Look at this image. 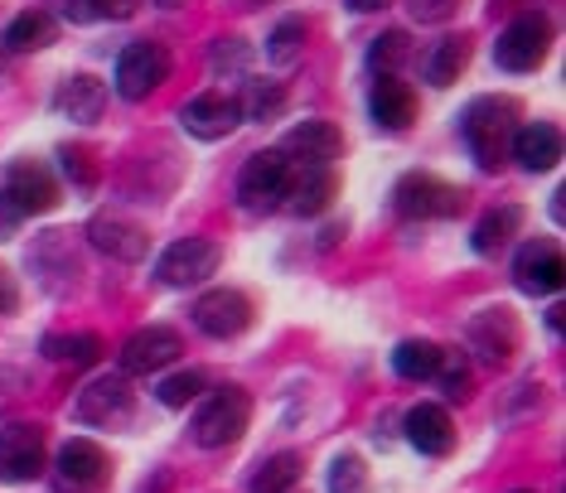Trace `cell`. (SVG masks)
Masks as SVG:
<instances>
[{
  "label": "cell",
  "instance_id": "6da1fadb",
  "mask_svg": "<svg viewBox=\"0 0 566 493\" xmlns=\"http://www.w3.org/2000/svg\"><path fill=\"white\" fill-rule=\"evenodd\" d=\"M513 132H518V107L509 97H474L465 116H460V136L474 155L484 175L504 170L509 150H513Z\"/></svg>",
  "mask_w": 566,
  "mask_h": 493
},
{
  "label": "cell",
  "instance_id": "7a4b0ae2",
  "mask_svg": "<svg viewBox=\"0 0 566 493\" xmlns=\"http://www.w3.org/2000/svg\"><path fill=\"white\" fill-rule=\"evenodd\" d=\"M248 421H252V397L242 392V387H218V392L199 407L189 436H195L199 450H223L248 431Z\"/></svg>",
  "mask_w": 566,
  "mask_h": 493
},
{
  "label": "cell",
  "instance_id": "3957f363",
  "mask_svg": "<svg viewBox=\"0 0 566 493\" xmlns=\"http://www.w3.org/2000/svg\"><path fill=\"white\" fill-rule=\"evenodd\" d=\"M286 179H291V160L281 150H256L238 175V203L248 213H272L286 203Z\"/></svg>",
  "mask_w": 566,
  "mask_h": 493
},
{
  "label": "cell",
  "instance_id": "277c9868",
  "mask_svg": "<svg viewBox=\"0 0 566 493\" xmlns=\"http://www.w3.org/2000/svg\"><path fill=\"white\" fill-rule=\"evenodd\" d=\"M170 77V49L156 44V39H140V44H126L117 59V93L126 102H146L156 87Z\"/></svg>",
  "mask_w": 566,
  "mask_h": 493
},
{
  "label": "cell",
  "instance_id": "5b68a950",
  "mask_svg": "<svg viewBox=\"0 0 566 493\" xmlns=\"http://www.w3.org/2000/svg\"><path fill=\"white\" fill-rule=\"evenodd\" d=\"M547 44H552L547 15H537V10H523V15L513 20L504 34H499L494 59H499V69H509V73H533L537 63L547 59Z\"/></svg>",
  "mask_w": 566,
  "mask_h": 493
},
{
  "label": "cell",
  "instance_id": "8992f818",
  "mask_svg": "<svg viewBox=\"0 0 566 493\" xmlns=\"http://www.w3.org/2000/svg\"><path fill=\"white\" fill-rule=\"evenodd\" d=\"M397 199V213L402 218H455L460 209H465V189L446 185L441 175H407L402 185L392 189Z\"/></svg>",
  "mask_w": 566,
  "mask_h": 493
},
{
  "label": "cell",
  "instance_id": "52a82bcc",
  "mask_svg": "<svg viewBox=\"0 0 566 493\" xmlns=\"http://www.w3.org/2000/svg\"><path fill=\"white\" fill-rule=\"evenodd\" d=\"M73 417H78L83 426H107V431H117V426H126L136 417V397L132 387H126V378L117 373V378H93L78 392V401H73Z\"/></svg>",
  "mask_w": 566,
  "mask_h": 493
},
{
  "label": "cell",
  "instance_id": "ba28073f",
  "mask_svg": "<svg viewBox=\"0 0 566 493\" xmlns=\"http://www.w3.org/2000/svg\"><path fill=\"white\" fill-rule=\"evenodd\" d=\"M107 479H112V464H107V455H102L97 440L73 436L69 445L59 450V464H54L59 493H102Z\"/></svg>",
  "mask_w": 566,
  "mask_h": 493
},
{
  "label": "cell",
  "instance_id": "9c48e42d",
  "mask_svg": "<svg viewBox=\"0 0 566 493\" xmlns=\"http://www.w3.org/2000/svg\"><path fill=\"white\" fill-rule=\"evenodd\" d=\"M218 262H223V246L209 242V238H179L170 242L160 252V262H156V276L165 285H199V281H209Z\"/></svg>",
  "mask_w": 566,
  "mask_h": 493
},
{
  "label": "cell",
  "instance_id": "30bf717a",
  "mask_svg": "<svg viewBox=\"0 0 566 493\" xmlns=\"http://www.w3.org/2000/svg\"><path fill=\"white\" fill-rule=\"evenodd\" d=\"M44 474V431L15 421L0 431V479L6 484H34Z\"/></svg>",
  "mask_w": 566,
  "mask_h": 493
},
{
  "label": "cell",
  "instance_id": "8fae6325",
  "mask_svg": "<svg viewBox=\"0 0 566 493\" xmlns=\"http://www.w3.org/2000/svg\"><path fill=\"white\" fill-rule=\"evenodd\" d=\"M179 354H185V344H179L175 329H165V324H146V329H136L132 339L122 344V378L160 373V368H170Z\"/></svg>",
  "mask_w": 566,
  "mask_h": 493
},
{
  "label": "cell",
  "instance_id": "7c38bea8",
  "mask_svg": "<svg viewBox=\"0 0 566 493\" xmlns=\"http://www.w3.org/2000/svg\"><path fill=\"white\" fill-rule=\"evenodd\" d=\"M513 281H518L523 295H557L566 281V262H562V246L552 238L527 242L513 262Z\"/></svg>",
  "mask_w": 566,
  "mask_h": 493
},
{
  "label": "cell",
  "instance_id": "4fadbf2b",
  "mask_svg": "<svg viewBox=\"0 0 566 493\" xmlns=\"http://www.w3.org/2000/svg\"><path fill=\"white\" fill-rule=\"evenodd\" d=\"M195 324L209 339H238L242 329L252 324V301L242 291H203L195 301Z\"/></svg>",
  "mask_w": 566,
  "mask_h": 493
},
{
  "label": "cell",
  "instance_id": "5bb4252c",
  "mask_svg": "<svg viewBox=\"0 0 566 493\" xmlns=\"http://www.w3.org/2000/svg\"><path fill=\"white\" fill-rule=\"evenodd\" d=\"M0 193H6L10 203L24 213V218H34V213H49L59 203V185H54V175L44 170L40 160H15L6 170V185H0Z\"/></svg>",
  "mask_w": 566,
  "mask_h": 493
},
{
  "label": "cell",
  "instance_id": "9a60e30c",
  "mask_svg": "<svg viewBox=\"0 0 566 493\" xmlns=\"http://www.w3.org/2000/svg\"><path fill=\"white\" fill-rule=\"evenodd\" d=\"M470 354H480V363H509L518 354V319L513 310H484V315L470 319Z\"/></svg>",
  "mask_w": 566,
  "mask_h": 493
},
{
  "label": "cell",
  "instance_id": "2e32d148",
  "mask_svg": "<svg viewBox=\"0 0 566 493\" xmlns=\"http://www.w3.org/2000/svg\"><path fill=\"white\" fill-rule=\"evenodd\" d=\"M339 150H344V136L334 122H301L286 136V146H281V155H286L291 165H325V170H334Z\"/></svg>",
  "mask_w": 566,
  "mask_h": 493
},
{
  "label": "cell",
  "instance_id": "e0dca14e",
  "mask_svg": "<svg viewBox=\"0 0 566 493\" xmlns=\"http://www.w3.org/2000/svg\"><path fill=\"white\" fill-rule=\"evenodd\" d=\"M179 126H185L189 136H199V140H223L233 126H242V112H238L233 97L203 93L195 102H185V112H179Z\"/></svg>",
  "mask_w": 566,
  "mask_h": 493
},
{
  "label": "cell",
  "instance_id": "ac0fdd59",
  "mask_svg": "<svg viewBox=\"0 0 566 493\" xmlns=\"http://www.w3.org/2000/svg\"><path fill=\"white\" fill-rule=\"evenodd\" d=\"M87 238H93L97 252H107V256H117V262H140L146 256V228L132 223L126 213H97L93 223H87Z\"/></svg>",
  "mask_w": 566,
  "mask_h": 493
},
{
  "label": "cell",
  "instance_id": "d6986e66",
  "mask_svg": "<svg viewBox=\"0 0 566 493\" xmlns=\"http://www.w3.org/2000/svg\"><path fill=\"white\" fill-rule=\"evenodd\" d=\"M407 440L421 450V455L441 460L455 450V421H450V411L436 407V401H417V407L407 411Z\"/></svg>",
  "mask_w": 566,
  "mask_h": 493
},
{
  "label": "cell",
  "instance_id": "ffe728a7",
  "mask_svg": "<svg viewBox=\"0 0 566 493\" xmlns=\"http://www.w3.org/2000/svg\"><path fill=\"white\" fill-rule=\"evenodd\" d=\"M334 189H339V179H334V170H325V165H291V179H286V203L281 209L291 213H325Z\"/></svg>",
  "mask_w": 566,
  "mask_h": 493
},
{
  "label": "cell",
  "instance_id": "44dd1931",
  "mask_svg": "<svg viewBox=\"0 0 566 493\" xmlns=\"http://www.w3.org/2000/svg\"><path fill=\"white\" fill-rule=\"evenodd\" d=\"M368 116L378 132H407L411 116H417V93L402 83V77H378L368 93Z\"/></svg>",
  "mask_w": 566,
  "mask_h": 493
},
{
  "label": "cell",
  "instance_id": "7402d4cb",
  "mask_svg": "<svg viewBox=\"0 0 566 493\" xmlns=\"http://www.w3.org/2000/svg\"><path fill=\"white\" fill-rule=\"evenodd\" d=\"M513 160L523 165V170H533V175H543V170H557V160H562V132L552 122H527L513 132Z\"/></svg>",
  "mask_w": 566,
  "mask_h": 493
},
{
  "label": "cell",
  "instance_id": "603a6c76",
  "mask_svg": "<svg viewBox=\"0 0 566 493\" xmlns=\"http://www.w3.org/2000/svg\"><path fill=\"white\" fill-rule=\"evenodd\" d=\"M54 107H59V116H69V122H97L102 107H107V83H97L93 73L63 77L54 93Z\"/></svg>",
  "mask_w": 566,
  "mask_h": 493
},
{
  "label": "cell",
  "instance_id": "cb8c5ba5",
  "mask_svg": "<svg viewBox=\"0 0 566 493\" xmlns=\"http://www.w3.org/2000/svg\"><path fill=\"white\" fill-rule=\"evenodd\" d=\"M465 63H470V39L465 34H446L441 44L421 59V73H427L431 87H450V83H460Z\"/></svg>",
  "mask_w": 566,
  "mask_h": 493
},
{
  "label": "cell",
  "instance_id": "d4e9b609",
  "mask_svg": "<svg viewBox=\"0 0 566 493\" xmlns=\"http://www.w3.org/2000/svg\"><path fill=\"white\" fill-rule=\"evenodd\" d=\"M59 39V24L49 10H24V15L10 20L6 30V49L10 54H40V49H49Z\"/></svg>",
  "mask_w": 566,
  "mask_h": 493
},
{
  "label": "cell",
  "instance_id": "484cf974",
  "mask_svg": "<svg viewBox=\"0 0 566 493\" xmlns=\"http://www.w3.org/2000/svg\"><path fill=\"white\" fill-rule=\"evenodd\" d=\"M436 363H441V344H431V339H402L392 348V368L407 382H431Z\"/></svg>",
  "mask_w": 566,
  "mask_h": 493
},
{
  "label": "cell",
  "instance_id": "4316f807",
  "mask_svg": "<svg viewBox=\"0 0 566 493\" xmlns=\"http://www.w3.org/2000/svg\"><path fill=\"white\" fill-rule=\"evenodd\" d=\"M523 228V209H513V203H504V209H489L480 218V228H474V252H499V246L513 242V232Z\"/></svg>",
  "mask_w": 566,
  "mask_h": 493
},
{
  "label": "cell",
  "instance_id": "83f0119b",
  "mask_svg": "<svg viewBox=\"0 0 566 493\" xmlns=\"http://www.w3.org/2000/svg\"><path fill=\"white\" fill-rule=\"evenodd\" d=\"M44 358L69 363V368H93V363L102 358V339L97 334H49Z\"/></svg>",
  "mask_w": 566,
  "mask_h": 493
},
{
  "label": "cell",
  "instance_id": "f1b7e54d",
  "mask_svg": "<svg viewBox=\"0 0 566 493\" xmlns=\"http://www.w3.org/2000/svg\"><path fill=\"white\" fill-rule=\"evenodd\" d=\"M407 59H411V39L402 30L378 34V39H373V49H368V69L378 77H397V69H402Z\"/></svg>",
  "mask_w": 566,
  "mask_h": 493
},
{
  "label": "cell",
  "instance_id": "f546056e",
  "mask_svg": "<svg viewBox=\"0 0 566 493\" xmlns=\"http://www.w3.org/2000/svg\"><path fill=\"white\" fill-rule=\"evenodd\" d=\"M63 10V20L73 24H93V20H126L136 10V0H54Z\"/></svg>",
  "mask_w": 566,
  "mask_h": 493
},
{
  "label": "cell",
  "instance_id": "4dcf8cb0",
  "mask_svg": "<svg viewBox=\"0 0 566 493\" xmlns=\"http://www.w3.org/2000/svg\"><path fill=\"white\" fill-rule=\"evenodd\" d=\"M295 479H301V455H272L262 464V470L252 474V493H286Z\"/></svg>",
  "mask_w": 566,
  "mask_h": 493
},
{
  "label": "cell",
  "instance_id": "1f68e13d",
  "mask_svg": "<svg viewBox=\"0 0 566 493\" xmlns=\"http://www.w3.org/2000/svg\"><path fill=\"white\" fill-rule=\"evenodd\" d=\"M436 382L450 401H465L470 397V363L460 348H441V363H436Z\"/></svg>",
  "mask_w": 566,
  "mask_h": 493
},
{
  "label": "cell",
  "instance_id": "d6a6232c",
  "mask_svg": "<svg viewBox=\"0 0 566 493\" xmlns=\"http://www.w3.org/2000/svg\"><path fill=\"white\" fill-rule=\"evenodd\" d=\"M281 107H286V93H281L276 83H252V87H248V97L238 102L242 122H266V116H276Z\"/></svg>",
  "mask_w": 566,
  "mask_h": 493
},
{
  "label": "cell",
  "instance_id": "836d02e7",
  "mask_svg": "<svg viewBox=\"0 0 566 493\" xmlns=\"http://www.w3.org/2000/svg\"><path fill=\"white\" fill-rule=\"evenodd\" d=\"M301 44H305V20H281L276 30H272V39H266V59L272 63H281V69H286V63H295V54H301Z\"/></svg>",
  "mask_w": 566,
  "mask_h": 493
},
{
  "label": "cell",
  "instance_id": "e575fe53",
  "mask_svg": "<svg viewBox=\"0 0 566 493\" xmlns=\"http://www.w3.org/2000/svg\"><path fill=\"white\" fill-rule=\"evenodd\" d=\"M203 392V373L199 368H185V373H175V378H165L156 387V397L165 401V407H189V401H199Z\"/></svg>",
  "mask_w": 566,
  "mask_h": 493
},
{
  "label": "cell",
  "instance_id": "d590c367",
  "mask_svg": "<svg viewBox=\"0 0 566 493\" xmlns=\"http://www.w3.org/2000/svg\"><path fill=\"white\" fill-rule=\"evenodd\" d=\"M329 493H368V464L358 455H339L329 464Z\"/></svg>",
  "mask_w": 566,
  "mask_h": 493
},
{
  "label": "cell",
  "instance_id": "8d00e7d4",
  "mask_svg": "<svg viewBox=\"0 0 566 493\" xmlns=\"http://www.w3.org/2000/svg\"><path fill=\"white\" fill-rule=\"evenodd\" d=\"M59 160H63V170H69V179L73 185H93L97 179V165H93V150H83V146H63L59 150Z\"/></svg>",
  "mask_w": 566,
  "mask_h": 493
},
{
  "label": "cell",
  "instance_id": "74e56055",
  "mask_svg": "<svg viewBox=\"0 0 566 493\" xmlns=\"http://www.w3.org/2000/svg\"><path fill=\"white\" fill-rule=\"evenodd\" d=\"M242 63H248V49H242V39H218L213 44V73H242Z\"/></svg>",
  "mask_w": 566,
  "mask_h": 493
},
{
  "label": "cell",
  "instance_id": "f35d334b",
  "mask_svg": "<svg viewBox=\"0 0 566 493\" xmlns=\"http://www.w3.org/2000/svg\"><path fill=\"white\" fill-rule=\"evenodd\" d=\"M455 6H460V0H411V15L427 20V24H436V20H446Z\"/></svg>",
  "mask_w": 566,
  "mask_h": 493
},
{
  "label": "cell",
  "instance_id": "ab89813d",
  "mask_svg": "<svg viewBox=\"0 0 566 493\" xmlns=\"http://www.w3.org/2000/svg\"><path fill=\"white\" fill-rule=\"evenodd\" d=\"M20 228H24V213H20L10 199H6V193H0V242H6V238H15Z\"/></svg>",
  "mask_w": 566,
  "mask_h": 493
},
{
  "label": "cell",
  "instance_id": "60d3db41",
  "mask_svg": "<svg viewBox=\"0 0 566 493\" xmlns=\"http://www.w3.org/2000/svg\"><path fill=\"white\" fill-rule=\"evenodd\" d=\"M20 305V291H15V276H10L6 266H0V315H10V310Z\"/></svg>",
  "mask_w": 566,
  "mask_h": 493
},
{
  "label": "cell",
  "instance_id": "b9f144b4",
  "mask_svg": "<svg viewBox=\"0 0 566 493\" xmlns=\"http://www.w3.org/2000/svg\"><path fill=\"white\" fill-rule=\"evenodd\" d=\"M349 6L358 10V15H373V10H382V6H388V0H349Z\"/></svg>",
  "mask_w": 566,
  "mask_h": 493
},
{
  "label": "cell",
  "instance_id": "7bdbcfd3",
  "mask_svg": "<svg viewBox=\"0 0 566 493\" xmlns=\"http://www.w3.org/2000/svg\"><path fill=\"white\" fill-rule=\"evenodd\" d=\"M156 6H179V0H156Z\"/></svg>",
  "mask_w": 566,
  "mask_h": 493
},
{
  "label": "cell",
  "instance_id": "ee69618b",
  "mask_svg": "<svg viewBox=\"0 0 566 493\" xmlns=\"http://www.w3.org/2000/svg\"><path fill=\"white\" fill-rule=\"evenodd\" d=\"M252 6H262V0H252Z\"/></svg>",
  "mask_w": 566,
  "mask_h": 493
},
{
  "label": "cell",
  "instance_id": "f6af8a7d",
  "mask_svg": "<svg viewBox=\"0 0 566 493\" xmlns=\"http://www.w3.org/2000/svg\"><path fill=\"white\" fill-rule=\"evenodd\" d=\"M518 493H527V489H518Z\"/></svg>",
  "mask_w": 566,
  "mask_h": 493
}]
</instances>
